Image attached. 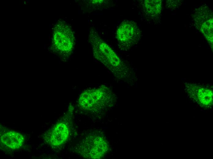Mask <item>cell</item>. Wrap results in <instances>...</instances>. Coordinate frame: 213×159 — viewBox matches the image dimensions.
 Returning <instances> with one entry per match:
<instances>
[{
    "label": "cell",
    "instance_id": "277c9868",
    "mask_svg": "<svg viewBox=\"0 0 213 159\" xmlns=\"http://www.w3.org/2000/svg\"><path fill=\"white\" fill-rule=\"evenodd\" d=\"M77 148V152L85 158L99 159L106 153L108 146L104 138L95 134L84 138Z\"/></svg>",
    "mask_w": 213,
    "mask_h": 159
},
{
    "label": "cell",
    "instance_id": "ba28073f",
    "mask_svg": "<svg viewBox=\"0 0 213 159\" xmlns=\"http://www.w3.org/2000/svg\"><path fill=\"white\" fill-rule=\"evenodd\" d=\"M1 142L6 146L12 149L20 148L23 144L24 138L20 133L9 131L3 134L0 137Z\"/></svg>",
    "mask_w": 213,
    "mask_h": 159
},
{
    "label": "cell",
    "instance_id": "3957f363",
    "mask_svg": "<svg viewBox=\"0 0 213 159\" xmlns=\"http://www.w3.org/2000/svg\"><path fill=\"white\" fill-rule=\"evenodd\" d=\"M51 48L63 60H66L73 51L75 39L70 27L65 22L59 21L52 31Z\"/></svg>",
    "mask_w": 213,
    "mask_h": 159
},
{
    "label": "cell",
    "instance_id": "5b68a950",
    "mask_svg": "<svg viewBox=\"0 0 213 159\" xmlns=\"http://www.w3.org/2000/svg\"><path fill=\"white\" fill-rule=\"evenodd\" d=\"M141 32L134 21L125 20L120 24L116 31V38L119 48L127 51L136 45L140 41Z\"/></svg>",
    "mask_w": 213,
    "mask_h": 159
},
{
    "label": "cell",
    "instance_id": "9c48e42d",
    "mask_svg": "<svg viewBox=\"0 0 213 159\" xmlns=\"http://www.w3.org/2000/svg\"><path fill=\"white\" fill-rule=\"evenodd\" d=\"M144 5L146 12L152 16H155L158 15L161 12V1L145 0Z\"/></svg>",
    "mask_w": 213,
    "mask_h": 159
},
{
    "label": "cell",
    "instance_id": "52a82bcc",
    "mask_svg": "<svg viewBox=\"0 0 213 159\" xmlns=\"http://www.w3.org/2000/svg\"><path fill=\"white\" fill-rule=\"evenodd\" d=\"M46 140L50 146L57 147L61 145L68 139L69 130L68 125L64 122L55 124L47 133Z\"/></svg>",
    "mask_w": 213,
    "mask_h": 159
},
{
    "label": "cell",
    "instance_id": "8992f818",
    "mask_svg": "<svg viewBox=\"0 0 213 159\" xmlns=\"http://www.w3.org/2000/svg\"><path fill=\"white\" fill-rule=\"evenodd\" d=\"M186 90L190 97L202 107L209 108L212 104V92L209 89L196 84L186 83Z\"/></svg>",
    "mask_w": 213,
    "mask_h": 159
},
{
    "label": "cell",
    "instance_id": "6da1fadb",
    "mask_svg": "<svg viewBox=\"0 0 213 159\" xmlns=\"http://www.w3.org/2000/svg\"><path fill=\"white\" fill-rule=\"evenodd\" d=\"M88 38L95 58L117 79L129 84L133 83L134 80L132 70L92 28L90 31Z\"/></svg>",
    "mask_w": 213,
    "mask_h": 159
},
{
    "label": "cell",
    "instance_id": "7a4b0ae2",
    "mask_svg": "<svg viewBox=\"0 0 213 159\" xmlns=\"http://www.w3.org/2000/svg\"><path fill=\"white\" fill-rule=\"evenodd\" d=\"M116 100L111 89L102 85L84 91L79 96L78 103L79 108L85 111L99 113L112 107Z\"/></svg>",
    "mask_w": 213,
    "mask_h": 159
}]
</instances>
